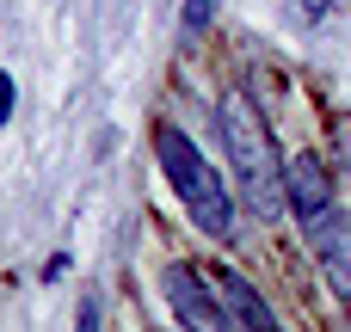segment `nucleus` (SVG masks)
Returning <instances> with one entry per match:
<instances>
[{"label":"nucleus","mask_w":351,"mask_h":332,"mask_svg":"<svg viewBox=\"0 0 351 332\" xmlns=\"http://www.w3.org/2000/svg\"><path fill=\"white\" fill-rule=\"evenodd\" d=\"M185 37H197V31H210V18H216V0H185Z\"/></svg>","instance_id":"0eeeda50"},{"label":"nucleus","mask_w":351,"mask_h":332,"mask_svg":"<svg viewBox=\"0 0 351 332\" xmlns=\"http://www.w3.org/2000/svg\"><path fill=\"white\" fill-rule=\"evenodd\" d=\"M296 6H302L308 18H333V12H339V0H296Z\"/></svg>","instance_id":"9d476101"},{"label":"nucleus","mask_w":351,"mask_h":332,"mask_svg":"<svg viewBox=\"0 0 351 332\" xmlns=\"http://www.w3.org/2000/svg\"><path fill=\"white\" fill-rule=\"evenodd\" d=\"M160 290H167L179 327H191V332H234L228 308H222V296H210V283H204L191 265H167V271H160Z\"/></svg>","instance_id":"7ed1b4c3"},{"label":"nucleus","mask_w":351,"mask_h":332,"mask_svg":"<svg viewBox=\"0 0 351 332\" xmlns=\"http://www.w3.org/2000/svg\"><path fill=\"white\" fill-rule=\"evenodd\" d=\"M74 332H99V296H86V302H80V320H74Z\"/></svg>","instance_id":"1a4fd4ad"},{"label":"nucleus","mask_w":351,"mask_h":332,"mask_svg":"<svg viewBox=\"0 0 351 332\" xmlns=\"http://www.w3.org/2000/svg\"><path fill=\"white\" fill-rule=\"evenodd\" d=\"M308 246H315V265H321L327 290L351 308V216H339V209L321 216V222L308 228Z\"/></svg>","instance_id":"20e7f679"},{"label":"nucleus","mask_w":351,"mask_h":332,"mask_svg":"<svg viewBox=\"0 0 351 332\" xmlns=\"http://www.w3.org/2000/svg\"><path fill=\"white\" fill-rule=\"evenodd\" d=\"M154 160H160L167 185L179 191V203L191 209V222H197L210 240H234V203H228V191H222L216 166L197 154V142H191L185 129L160 123V129H154Z\"/></svg>","instance_id":"f03ea898"},{"label":"nucleus","mask_w":351,"mask_h":332,"mask_svg":"<svg viewBox=\"0 0 351 332\" xmlns=\"http://www.w3.org/2000/svg\"><path fill=\"white\" fill-rule=\"evenodd\" d=\"M216 129H222V148L234 160V179H241V197L259 222H284L290 216V185H284V154L271 142V123L259 117V105L247 92H222L216 105Z\"/></svg>","instance_id":"f257e3e1"},{"label":"nucleus","mask_w":351,"mask_h":332,"mask_svg":"<svg viewBox=\"0 0 351 332\" xmlns=\"http://www.w3.org/2000/svg\"><path fill=\"white\" fill-rule=\"evenodd\" d=\"M12 105H19V86H12V74H6V68H0V123H6V117H12Z\"/></svg>","instance_id":"6e6552de"},{"label":"nucleus","mask_w":351,"mask_h":332,"mask_svg":"<svg viewBox=\"0 0 351 332\" xmlns=\"http://www.w3.org/2000/svg\"><path fill=\"white\" fill-rule=\"evenodd\" d=\"M284 185H290V216L302 228H315L321 216H333V173L315 160V154H296L284 166Z\"/></svg>","instance_id":"39448f33"},{"label":"nucleus","mask_w":351,"mask_h":332,"mask_svg":"<svg viewBox=\"0 0 351 332\" xmlns=\"http://www.w3.org/2000/svg\"><path fill=\"white\" fill-rule=\"evenodd\" d=\"M216 296H222V308H228L234 332H284V327H278V314L265 308V296H259L241 271H222V277H216Z\"/></svg>","instance_id":"423d86ee"}]
</instances>
